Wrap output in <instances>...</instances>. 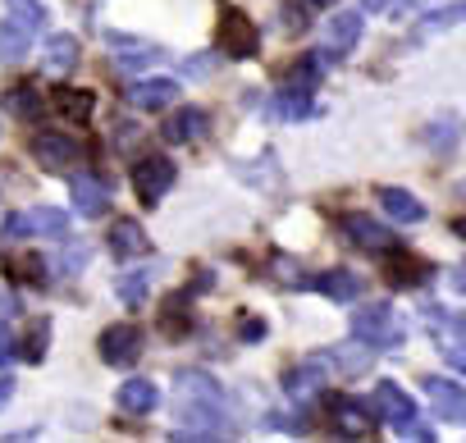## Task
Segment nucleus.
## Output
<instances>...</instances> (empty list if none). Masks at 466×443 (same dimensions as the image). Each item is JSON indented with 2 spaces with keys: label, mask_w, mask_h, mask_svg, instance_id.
<instances>
[{
  "label": "nucleus",
  "mask_w": 466,
  "mask_h": 443,
  "mask_svg": "<svg viewBox=\"0 0 466 443\" xmlns=\"http://www.w3.org/2000/svg\"><path fill=\"white\" fill-rule=\"evenodd\" d=\"M215 42H219V55H228V60H248V55L261 51V37H257L252 19H248L238 5H224V10H219Z\"/></svg>",
  "instance_id": "nucleus-4"
},
{
  "label": "nucleus",
  "mask_w": 466,
  "mask_h": 443,
  "mask_svg": "<svg viewBox=\"0 0 466 443\" xmlns=\"http://www.w3.org/2000/svg\"><path fill=\"white\" fill-rule=\"evenodd\" d=\"M110 46H115V60H119V69H124V74H133V69H147V65H160V60H165V51H160V46L128 42L124 33H115V37H110Z\"/></svg>",
  "instance_id": "nucleus-16"
},
{
  "label": "nucleus",
  "mask_w": 466,
  "mask_h": 443,
  "mask_svg": "<svg viewBox=\"0 0 466 443\" xmlns=\"http://www.w3.org/2000/svg\"><path fill=\"white\" fill-rule=\"evenodd\" d=\"M142 357V329L137 325H110L101 334V361L106 366H133Z\"/></svg>",
  "instance_id": "nucleus-8"
},
{
  "label": "nucleus",
  "mask_w": 466,
  "mask_h": 443,
  "mask_svg": "<svg viewBox=\"0 0 466 443\" xmlns=\"http://www.w3.org/2000/svg\"><path fill=\"white\" fill-rule=\"evenodd\" d=\"M452 229H457V238H466V219H457V225H452Z\"/></svg>",
  "instance_id": "nucleus-46"
},
{
  "label": "nucleus",
  "mask_w": 466,
  "mask_h": 443,
  "mask_svg": "<svg viewBox=\"0 0 466 443\" xmlns=\"http://www.w3.org/2000/svg\"><path fill=\"white\" fill-rule=\"evenodd\" d=\"M0 234H5L10 243H24V238H65L69 234V219L56 206H33V210H15L5 225H0Z\"/></svg>",
  "instance_id": "nucleus-3"
},
{
  "label": "nucleus",
  "mask_w": 466,
  "mask_h": 443,
  "mask_svg": "<svg viewBox=\"0 0 466 443\" xmlns=\"http://www.w3.org/2000/svg\"><path fill=\"white\" fill-rule=\"evenodd\" d=\"M174 425L183 443L215 438L224 429V388L206 370H178L174 375Z\"/></svg>",
  "instance_id": "nucleus-1"
},
{
  "label": "nucleus",
  "mask_w": 466,
  "mask_h": 443,
  "mask_svg": "<svg viewBox=\"0 0 466 443\" xmlns=\"http://www.w3.org/2000/svg\"><path fill=\"white\" fill-rule=\"evenodd\" d=\"M275 275H279V279H289V284H302V270H298L293 261H275Z\"/></svg>",
  "instance_id": "nucleus-39"
},
{
  "label": "nucleus",
  "mask_w": 466,
  "mask_h": 443,
  "mask_svg": "<svg viewBox=\"0 0 466 443\" xmlns=\"http://www.w3.org/2000/svg\"><path fill=\"white\" fill-rule=\"evenodd\" d=\"M5 110H15L19 119H37V115H42V96H37L33 87H15V92L5 96Z\"/></svg>",
  "instance_id": "nucleus-31"
},
{
  "label": "nucleus",
  "mask_w": 466,
  "mask_h": 443,
  "mask_svg": "<svg viewBox=\"0 0 466 443\" xmlns=\"http://www.w3.org/2000/svg\"><path fill=\"white\" fill-rule=\"evenodd\" d=\"M325 357L339 361L343 375H366V370H370V352H366V347H348V343H343V347H329Z\"/></svg>",
  "instance_id": "nucleus-27"
},
{
  "label": "nucleus",
  "mask_w": 466,
  "mask_h": 443,
  "mask_svg": "<svg viewBox=\"0 0 466 443\" xmlns=\"http://www.w3.org/2000/svg\"><path fill=\"white\" fill-rule=\"evenodd\" d=\"M452 366H461V370H466V352H452Z\"/></svg>",
  "instance_id": "nucleus-45"
},
{
  "label": "nucleus",
  "mask_w": 466,
  "mask_h": 443,
  "mask_svg": "<svg viewBox=\"0 0 466 443\" xmlns=\"http://www.w3.org/2000/svg\"><path fill=\"white\" fill-rule=\"evenodd\" d=\"M210 133V115L201 110V106H187V110H178L169 124H165V137L169 142H197V137H206Z\"/></svg>",
  "instance_id": "nucleus-19"
},
{
  "label": "nucleus",
  "mask_w": 466,
  "mask_h": 443,
  "mask_svg": "<svg viewBox=\"0 0 466 443\" xmlns=\"http://www.w3.org/2000/svg\"><path fill=\"white\" fill-rule=\"evenodd\" d=\"M10 357H15V334L0 325V366H10Z\"/></svg>",
  "instance_id": "nucleus-38"
},
{
  "label": "nucleus",
  "mask_w": 466,
  "mask_h": 443,
  "mask_svg": "<svg viewBox=\"0 0 466 443\" xmlns=\"http://www.w3.org/2000/svg\"><path fill=\"white\" fill-rule=\"evenodd\" d=\"M452 288H457V293H466V266H457V270H452Z\"/></svg>",
  "instance_id": "nucleus-41"
},
{
  "label": "nucleus",
  "mask_w": 466,
  "mask_h": 443,
  "mask_svg": "<svg viewBox=\"0 0 466 443\" xmlns=\"http://www.w3.org/2000/svg\"><path fill=\"white\" fill-rule=\"evenodd\" d=\"M352 338L366 343V347H398V343H402V316H398L389 302L357 307V316H352Z\"/></svg>",
  "instance_id": "nucleus-2"
},
{
  "label": "nucleus",
  "mask_w": 466,
  "mask_h": 443,
  "mask_svg": "<svg viewBox=\"0 0 466 443\" xmlns=\"http://www.w3.org/2000/svg\"><path fill=\"white\" fill-rule=\"evenodd\" d=\"M46 347H51V320H33V329H28V338H24L28 366H37V361L46 357Z\"/></svg>",
  "instance_id": "nucleus-30"
},
{
  "label": "nucleus",
  "mask_w": 466,
  "mask_h": 443,
  "mask_svg": "<svg viewBox=\"0 0 466 443\" xmlns=\"http://www.w3.org/2000/svg\"><path fill=\"white\" fill-rule=\"evenodd\" d=\"M361 33H366V24H361V15H357V10L334 15V19H329V28H325V55H329V60L348 55V51L361 42Z\"/></svg>",
  "instance_id": "nucleus-10"
},
{
  "label": "nucleus",
  "mask_w": 466,
  "mask_h": 443,
  "mask_svg": "<svg viewBox=\"0 0 466 443\" xmlns=\"http://www.w3.org/2000/svg\"><path fill=\"white\" fill-rule=\"evenodd\" d=\"M329 420H334L339 434H352V438L375 429V411L361 407V402H352V398H329Z\"/></svg>",
  "instance_id": "nucleus-12"
},
{
  "label": "nucleus",
  "mask_w": 466,
  "mask_h": 443,
  "mask_svg": "<svg viewBox=\"0 0 466 443\" xmlns=\"http://www.w3.org/2000/svg\"><path fill=\"white\" fill-rule=\"evenodd\" d=\"M128 101H133L137 110H169V106L178 101V83H174V78H147V83H137V87L128 92Z\"/></svg>",
  "instance_id": "nucleus-17"
},
{
  "label": "nucleus",
  "mask_w": 466,
  "mask_h": 443,
  "mask_svg": "<svg viewBox=\"0 0 466 443\" xmlns=\"http://www.w3.org/2000/svg\"><path fill=\"white\" fill-rule=\"evenodd\" d=\"M325 379H329V357H307L284 375V393L289 398H311V393H320Z\"/></svg>",
  "instance_id": "nucleus-11"
},
{
  "label": "nucleus",
  "mask_w": 466,
  "mask_h": 443,
  "mask_svg": "<svg viewBox=\"0 0 466 443\" xmlns=\"http://www.w3.org/2000/svg\"><path fill=\"white\" fill-rule=\"evenodd\" d=\"M452 325H457V334L466 338V311H457V316H452Z\"/></svg>",
  "instance_id": "nucleus-44"
},
{
  "label": "nucleus",
  "mask_w": 466,
  "mask_h": 443,
  "mask_svg": "<svg viewBox=\"0 0 466 443\" xmlns=\"http://www.w3.org/2000/svg\"><path fill=\"white\" fill-rule=\"evenodd\" d=\"M87 257H92V247H87V243H69V247L56 257V270H60V275H78V270L87 266Z\"/></svg>",
  "instance_id": "nucleus-33"
},
{
  "label": "nucleus",
  "mask_w": 466,
  "mask_h": 443,
  "mask_svg": "<svg viewBox=\"0 0 466 443\" xmlns=\"http://www.w3.org/2000/svg\"><path fill=\"white\" fill-rule=\"evenodd\" d=\"M298 5H302V10H329L334 0H298Z\"/></svg>",
  "instance_id": "nucleus-42"
},
{
  "label": "nucleus",
  "mask_w": 466,
  "mask_h": 443,
  "mask_svg": "<svg viewBox=\"0 0 466 443\" xmlns=\"http://www.w3.org/2000/svg\"><path fill=\"white\" fill-rule=\"evenodd\" d=\"M174 160L169 156H142L137 165H133V187H137V196L147 201V206H156L169 187H174Z\"/></svg>",
  "instance_id": "nucleus-6"
},
{
  "label": "nucleus",
  "mask_w": 466,
  "mask_h": 443,
  "mask_svg": "<svg viewBox=\"0 0 466 443\" xmlns=\"http://www.w3.org/2000/svg\"><path fill=\"white\" fill-rule=\"evenodd\" d=\"M33 160H37L42 169H51V174H65V169H74V165L83 160V146H78L74 137H65V133H37Z\"/></svg>",
  "instance_id": "nucleus-7"
},
{
  "label": "nucleus",
  "mask_w": 466,
  "mask_h": 443,
  "mask_svg": "<svg viewBox=\"0 0 466 443\" xmlns=\"http://www.w3.org/2000/svg\"><path fill=\"white\" fill-rule=\"evenodd\" d=\"M461 19H466V0H461V5H448V10L425 15L420 28H416V37H430V33H439V28H452V24H461Z\"/></svg>",
  "instance_id": "nucleus-28"
},
{
  "label": "nucleus",
  "mask_w": 466,
  "mask_h": 443,
  "mask_svg": "<svg viewBox=\"0 0 466 443\" xmlns=\"http://www.w3.org/2000/svg\"><path fill=\"white\" fill-rule=\"evenodd\" d=\"M74 65H78V37L56 33V37L46 42V74H69Z\"/></svg>",
  "instance_id": "nucleus-23"
},
{
  "label": "nucleus",
  "mask_w": 466,
  "mask_h": 443,
  "mask_svg": "<svg viewBox=\"0 0 466 443\" xmlns=\"http://www.w3.org/2000/svg\"><path fill=\"white\" fill-rule=\"evenodd\" d=\"M457 192H461V196H466V183H461V187H457Z\"/></svg>",
  "instance_id": "nucleus-47"
},
{
  "label": "nucleus",
  "mask_w": 466,
  "mask_h": 443,
  "mask_svg": "<svg viewBox=\"0 0 466 443\" xmlns=\"http://www.w3.org/2000/svg\"><path fill=\"white\" fill-rule=\"evenodd\" d=\"M33 28L28 24H19V19H5L0 24V60L5 65H15V60H24L28 55V46H33V37H28Z\"/></svg>",
  "instance_id": "nucleus-22"
},
{
  "label": "nucleus",
  "mask_w": 466,
  "mask_h": 443,
  "mask_svg": "<svg viewBox=\"0 0 466 443\" xmlns=\"http://www.w3.org/2000/svg\"><path fill=\"white\" fill-rule=\"evenodd\" d=\"M115 398H119V407H124L128 416H151L156 402H160V388H156L147 375H137V379H124Z\"/></svg>",
  "instance_id": "nucleus-15"
},
{
  "label": "nucleus",
  "mask_w": 466,
  "mask_h": 443,
  "mask_svg": "<svg viewBox=\"0 0 466 443\" xmlns=\"http://www.w3.org/2000/svg\"><path fill=\"white\" fill-rule=\"evenodd\" d=\"M307 115H311V92H302V87H284V92L275 96V119L293 124V119H307Z\"/></svg>",
  "instance_id": "nucleus-25"
},
{
  "label": "nucleus",
  "mask_w": 466,
  "mask_h": 443,
  "mask_svg": "<svg viewBox=\"0 0 466 443\" xmlns=\"http://www.w3.org/2000/svg\"><path fill=\"white\" fill-rule=\"evenodd\" d=\"M316 288H320L325 297H334V302H357V297L366 293L361 275H352V270H325V275L316 279Z\"/></svg>",
  "instance_id": "nucleus-21"
},
{
  "label": "nucleus",
  "mask_w": 466,
  "mask_h": 443,
  "mask_svg": "<svg viewBox=\"0 0 466 443\" xmlns=\"http://www.w3.org/2000/svg\"><path fill=\"white\" fill-rule=\"evenodd\" d=\"M425 398L434 402V411H439L443 420H452V425L466 420V388H457L452 379H443V375H425Z\"/></svg>",
  "instance_id": "nucleus-9"
},
{
  "label": "nucleus",
  "mask_w": 466,
  "mask_h": 443,
  "mask_svg": "<svg viewBox=\"0 0 466 443\" xmlns=\"http://www.w3.org/2000/svg\"><path fill=\"white\" fill-rule=\"evenodd\" d=\"M457 137H461V119L457 115H439V119L425 124V146H434V151H452Z\"/></svg>",
  "instance_id": "nucleus-24"
},
{
  "label": "nucleus",
  "mask_w": 466,
  "mask_h": 443,
  "mask_svg": "<svg viewBox=\"0 0 466 443\" xmlns=\"http://www.w3.org/2000/svg\"><path fill=\"white\" fill-rule=\"evenodd\" d=\"M10 5V19H19V24H28L33 33L46 24V10H42V0H5Z\"/></svg>",
  "instance_id": "nucleus-32"
},
{
  "label": "nucleus",
  "mask_w": 466,
  "mask_h": 443,
  "mask_svg": "<svg viewBox=\"0 0 466 443\" xmlns=\"http://www.w3.org/2000/svg\"><path fill=\"white\" fill-rule=\"evenodd\" d=\"M238 338H243V343H261V338H266V320H261V316H243V320H238Z\"/></svg>",
  "instance_id": "nucleus-36"
},
{
  "label": "nucleus",
  "mask_w": 466,
  "mask_h": 443,
  "mask_svg": "<svg viewBox=\"0 0 466 443\" xmlns=\"http://www.w3.org/2000/svg\"><path fill=\"white\" fill-rule=\"evenodd\" d=\"M60 106H69V115L87 119L92 115V92H60Z\"/></svg>",
  "instance_id": "nucleus-35"
},
{
  "label": "nucleus",
  "mask_w": 466,
  "mask_h": 443,
  "mask_svg": "<svg viewBox=\"0 0 466 443\" xmlns=\"http://www.w3.org/2000/svg\"><path fill=\"white\" fill-rule=\"evenodd\" d=\"M380 206H384L389 219H398V225H416V219H425V206L407 187H384L380 192Z\"/></svg>",
  "instance_id": "nucleus-20"
},
{
  "label": "nucleus",
  "mask_w": 466,
  "mask_h": 443,
  "mask_svg": "<svg viewBox=\"0 0 466 443\" xmlns=\"http://www.w3.org/2000/svg\"><path fill=\"white\" fill-rule=\"evenodd\" d=\"M187 74H192V78H210V74H215V55H192V60H187Z\"/></svg>",
  "instance_id": "nucleus-37"
},
{
  "label": "nucleus",
  "mask_w": 466,
  "mask_h": 443,
  "mask_svg": "<svg viewBox=\"0 0 466 443\" xmlns=\"http://www.w3.org/2000/svg\"><path fill=\"white\" fill-rule=\"evenodd\" d=\"M119 302L124 307H142L147 302V275H124L119 279Z\"/></svg>",
  "instance_id": "nucleus-34"
},
{
  "label": "nucleus",
  "mask_w": 466,
  "mask_h": 443,
  "mask_svg": "<svg viewBox=\"0 0 466 443\" xmlns=\"http://www.w3.org/2000/svg\"><path fill=\"white\" fill-rule=\"evenodd\" d=\"M160 325H165V334H169V338H183V334H187V325H192V293L169 297V307H165Z\"/></svg>",
  "instance_id": "nucleus-26"
},
{
  "label": "nucleus",
  "mask_w": 466,
  "mask_h": 443,
  "mask_svg": "<svg viewBox=\"0 0 466 443\" xmlns=\"http://www.w3.org/2000/svg\"><path fill=\"white\" fill-rule=\"evenodd\" d=\"M69 196H74V210H78V215H101V210L110 206L106 178H92V174H78V178L69 183Z\"/></svg>",
  "instance_id": "nucleus-14"
},
{
  "label": "nucleus",
  "mask_w": 466,
  "mask_h": 443,
  "mask_svg": "<svg viewBox=\"0 0 466 443\" xmlns=\"http://www.w3.org/2000/svg\"><path fill=\"white\" fill-rule=\"evenodd\" d=\"M343 234H348L357 247H366V252H384V247L393 243V234L380 225V219H370V215H343Z\"/></svg>",
  "instance_id": "nucleus-13"
},
{
  "label": "nucleus",
  "mask_w": 466,
  "mask_h": 443,
  "mask_svg": "<svg viewBox=\"0 0 466 443\" xmlns=\"http://www.w3.org/2000/svg\"><path fill=\"white\" fill-rule=\"evenodd\" d=\"M430 270L416 261V257H407V252H398L393 261H389V284H416V279H425Z\"/></svg>",
  "instance_id": "nucleus-29"
},
{
  "label": "nucleus",
  "mask_w": 466,
  "mask_h": 443,
  "mask_svg": "<svg viewBox=\"0 0 466 443\" xmlns=\"http://www.w3.org/2000/svg\"><path fill=\"white\" fill-rule=\"evenodd\" d=\"M10 398H15V379H10V375H0V407H5Z\"/></svg>",
  "instance_id": "nucleus-40"
},
{
  "label": "nucleus",
  "mask_w": 466,
  "mask_h": 443,
  "mask_svg": "<svg viewBox=\"0 0 466 443\" xmlns=\"http://www.w3.org/2000/svg\"><path fill=\"white\" fill-rule=\"evenodd\" d=\"M361 5H366V10H389L393 0H361Z\"/></svg>",
  "instance_id": "nucleus-43"
},
{
  "label": "nucleus",
  "mask_w": 466,
  "mask_h": 443,
  "mask_svg": "<svg viewBox=\"0 0 466 443\" xmlns=\"http://www.w3.org/2000/svg\"><path fill=\"white\" fill-rule=\"evenodd\" d=\"M370 411H375V420H384V425H393V429H411V425H416V402H411V393H407L402 384H393V379H380V384H375Z\"/></svg>",
  "instance_id": "nucleus-5"
},
{
  "label": "nucleus",
  "mask_w": 466,
  "mask_h": 443,
  "mask_svg": "<svg viewBox=\"0 0 466 443\" xmlns=\"http://www.w3.org/2000/svg\"><path fill=\"white\" fill-rule=\"evenodd\" d=\"M110 252L119 261H133V257L147 252V234H142L137 219H115V225H110Z\"/></svg>",
  "instance_id": "nucleus-18"
}]
</instances>
